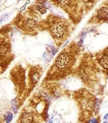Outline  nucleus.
I'll use <instances>...</instances> for the list:
<instances>
[{
  "instance_id": "obj_9",
  "label": "nucleus",
  "mask_w": 108,
  "mask_h": 123,
  "mask_svg": "<svg viewBox=\"0 0 108 123\" xmlns=\"http://www.w3.org/2000/svg\"><path fill=\"white\" fill-rule=\"evenodd\" d=\"M57 3L62 6H68L70 4L72 0H56Z\"/></svg>"
},
{
  "instance_id": "obj_8",
  "label": "nucleus",
  "mask_w": 108,
  "mask_h": 123,
  "mask_svg": "<svg viewBox=\"0 0 108 123\" xmlns=\"http://www.w3.org/2000/svg\"><path fill=\"white\" fill-rule=\"evenodd\" d=\"M35 9L36 11H38V12L41 14H44L46 12V9L44 6L41 5H35Z\"/></svg>"
},
{
  "instance_id": "obj_11",
  "label": "nucleus",
  "mask_w": 108,
  "mask_h": 123,
  "mask_svg": "<svg viewBox=\"0 0 108 123\" xmlns=\"http://www.w3.org/2000/svg\"><path fill=\"white\" fill-rule=\"evenodd\" d=\"M13 113H9L8 115H7V117L5 120H6V122L7 123H9V122H11L12 121V119H13Z\"/></svg>"
},
{
  "instance_id": "obj_3",
  "label": "nucleus",
  "mask_w": 108,
  "mask_h": 123,
  "mask_svg": "<svg viewBox=\"0 0 108 123\" xmlns=\"http://www.w3.org/2000/svg\"><path fill=\"white\" fill-rule=\"evenodd\" d=\"M20 121L21 123H33L34 121V117L31 113L26 111L22 113L20 117Z\"/></svg>"
},
{
  "instance_id": "obj_7",
  "label": "nucleus",
  "mask_w": 108,
  "mask_h": 123,
  "mask_svg": "<svg viewBox=\"0 0 108 123\" xmlns=\"http://www.w3.org/2000/svg\"><path fill=\"white\" fill-rule=\"evenodd\" d=\"M98 16L101 18H104L108 16V8L107 7H102L98 11Z\"/></svg>"
},
{
  "instance_id": "obj_12",
  "label": "nucleus",
  "mask_w": 108,
  "mask_h": 123,
  "mask_svg": "<svg viewBox=\"0 0 108 123\" xmlns=\"http://www.w3.org/2000/svg\"><path fill=\"white\" fill-rule=\"evenodd\" d=\"M7 18H8V15L6 14L5 16H3L2 17L0 18V24H1V23H2V22H3L5 20H6Z\"/></svg>"
},
{
  "instance_id": "obj_13",
  "label": "nucleus",
  "mask_w": 108,
  "mask_h": 123,
  "mask_svg": "<svg viewBox=\"0 0 108 123\" xmlns=\"http://www.w3.org/2000/svg\"><path fill=\"white\" fill-rule=\"evenodd\" d=\"M104 120H106V121H108V113H107V114H106V115L104 116ZM107 121H106V122H107Z\"/></svg>"
},
{
  "instance_id": "obj_1",
  "label": "nucleus",
  "mask_w": 108,
  "mask_h": 123,
  "mask_svg": "<svg viewBox=\"0 0 108 123\" xmlns=\"http://www.w3.org/2000/svg\"><path fill=\"white\" fill-rule=\"evenodd\" d=\"M67 31V26L63 21L57 20L50 26V32L53 38L59 39L65 36Z\"/></svg>"
},
{
  "instance_id": "obj_2",
  "label": "nucleus",
  "mask_w": 108,
  "mask_h": 123,
  "mask_svg": "<svg viewBox=\"0 0 108 123\" xmlns=\"http://www.w3.org/2000/svg\"><path fill=\"white\" fill-rule=\"evenodd\" d=\"M72 63V57L69 53H63L58 56L55 60V66L58 69L64 70L70 66Z\"/></svg>"
},
{
  "instance_id": "obj_4",
  "label": "nucleus",
  "mask_w": 108,
  "mask_h": 123,
  "mask_svg": "<svg viewBox=\"0 0 108 123\" xmlns=\"http://www.w3.org/2000/svg\"><path fill=\"white\" fill-rule=\"evenodd\" d=\"M29 78L30 80L31 81L32 84H36L40 78V71H38L37 70L32 71V72H31L29 74Z\"/></svg>"
},
{
  "instance_id": "obj_6",
  "label": "nucleus",
  "mask_w": 108,
  "mask_h": 123,
  "mask_svg": "<svg viewBox=\"0 0 108 123\" xmlns=\"http://www.w3.org/2000/svg\"><path fill=\"white\" fill-rule=\"evenodd\" d=\"M99 62L102 68L106 69H108V54L102 56L100 59Z\"/></svg>"
},
{
  "instance_id": "obj_10",
  "label": "nucleus",
  "mask_w": 108,
  "mask_h": 123,
  "mask_svg": "<svg viewBox=\"0 0 108 123\" xmlns=\"http://www.w3.org/2000/svg\"><path fill=\"white\" fill-rule=\"evenodd\" d=\"M12 106H13V111L14 113H16L18 111V102L16 99H14L12 102Z\"/></svg>"
},
{
  "instance_id": "obj_5",
  "label": "nucleus",
  "mask_w": 108,
  "mask_h": 123,
  "mask_svg": "<svg viewBox=\"0 0 108 123\" xmlns=\"http://www.w3.org/2000/svg\"><path fill=\"white\" fill-rule=\"evenodd\" d=\"M25 24H26V27L28 29H33L38 25V22L34 18H28L25 20Z\"/></svg>"
},
{
  "instance_id": "obj_14",
  "label": "nucleus",
  "mask_w": 108,
  "mask_h": 123,
  "mask_svg": "<svg viewBox=\"0 0 108 123\" xmlns=\"http://www.w3.org/2000/svg\"><path fill=\"white\" fill-rule=\"evenodd\" d=\"M82 1L84 3H89L90 1H91V0H82Z\"/></svg>"
}]
</instances>
